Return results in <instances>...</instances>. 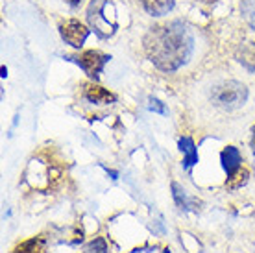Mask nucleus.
<instances>
[{
    "mask_svg": "<svg viewBox=\"0 0 255 253\" xmlns=\"http://www.w3.org/2000/svg\"><path fill=\"white\" fill-rule=\"evenodd\" d=\"M144 52L148 59L163 72H174L189 61L194 39L187 26L179 20L153 26L144 35Z\"/></svg>",
    "mask_w": 255,
    "mask_h": 253,
    "instance_id": "1",
    "label": "nucleus"
},
{
    "mask_svg": "<svg viewBox=\"0 0 255 253\" xmlns=\"http://www.w3.org/2000/svg\"><path fill=\"white\" fill-rule=\"evenodd\" d=\"M248 100V89L235 80H222L213 83L207 93V104L217 111L233 113L241 109Z\"/></svg>",
    "mask_w": 255,
    "mask_h": 253,
    "instance_id": "2",
    "label": "nucleus"
},
{
    "mask_svg": "<svg viewBox=\"0 0 255 253\" xmlns=\"http://www.w3.org/2000/svg\"><path fill=\"white\" fill-rule=\"evenodd\" d=\"M108 4V0H91L89 7H87V20H89L91 30L98 35V37H111L115 33V22H109V19L104 15V7Z\"/></svg>",
    "mask_w": 255,
    "mask_h": 253,
    "instance_id": "3",
    "label": "nucleus"
},
{
    "mask_svg": "<svg viewBox=\"0 0 255 253\" xmlns=\"http://www.w3.org/2000/svg\"><path fill=\"white\" fill-rule=\"evenodd\" d=\"M69 59H72L74 63L80 65V67L85 70V74L96 82L98 76H100V72H102V69L106 67V63H108L111 57H109L108 54L98 52V50H85V52H82V54L70 56Z\"/></svg>",
    "mask_w": 255,
    "mask_h": 253,
    "instance_id": "4",
    "label": "nucleus"
},
{
    "mask_svg": "<svg viewBox=\"0 0 255 253\" xmlns=\"http://www.w3.org/2000/svg\"><path fill=\"white\" fill-rule=\"evenodd\" d=\"M89 32V28L76 19H69L59 24V33H61L63 41L70 46H74V48H82Z\"/></svg>",
    "mask_w": 255,
    "mask_h": 253,
    "instance_id": "5",
    "label": "nucleus"
},
{
    "mask_svg": "<svg viewBox=\"0 0 255 253\" xmlns=\"http://www.w3.org/2000/svg\"><path fill=\"white\" fill-rule=\"evenodd\" d=\"M83 96L91 102V104H98V106H109L117 100L113 93H109L108 89L100 87L96 83H83Z\"/></svg>",
    "mask_w": 255,
    "mask_h": 253,
    "instance_id": "6",
    "label": "nucleus"
},
{
    "mask_svg": "<svg viewBox=\"0 0 255 253\" xmlns=\"http://www.w3.org/2000/svg\"><path fill=\"white\" fill-rule=\"evenodd\" d=\"M220 161H222V166H224V170H226V174L231 176V174H235V172L241 168L243 157H241L239 148H235V146H226L222 150V153H220Z\"/></svg>",
    "mask_w": 255,
    "mask_h": 253,
    "instance_id": "7",
    "label": "nucleus"
},
{
    "mask_svg": "<svg viewBox=\"0 0 255 253\" xmlns=\"http://www.w3.org/2000/svg\"><path fill=\"white\" fill-rule=\"evenodd\" d=\"M237 61L244 65L248 70L255 72V44L254 43H244L237 48Z\"/></svg>",
    "mask_w": 255,
    "mask_h": 253,
    "instance_id": "8",
    "label": "nucleus"
},
{
    "mask_svg": "<svg viewBox=\"0 0 255 253\" xmlns=\"http://www.w3.org/2000/svg\"><path fill=\"white\" fill-rule=\"evenodd\" d=\"M179 150L185 155V159H183V166L185 168H192V166L196 165L198 152H196V146H194V140L191 137H181L179 139Z\"/></svg>",
    "mask_w": 255,
    "mask_h": 253,
    "instance_id": "9",
    "label": "nucleus"
},
{
    "mask_svg": "<svg viewBox=\"0 0 255 253\" xmlns=\"http://www.w3.org/2000/svg\"><path fill=\"white\" fill-rule=\"evenodd\" d=\"M142 6L153 17H163L174 7V0H140Z\"/></svg>",
    "mask_w": 255,
    "mask_h": 253,
    "instance_id": "10",
    "label": "nucleus"
},
{
    "mask_svg": "<svg viewBox=\"0 0 255 253\" xmlns=\"http://www.w3.org/2000/svg\"><path fill=\"white\" fill-rule=\"evenodd\" d=\"M13 253H48L46 250V241L41 237H33L30 241L20 242L19 246L13 250Z\"/></svg>",
    "mask_w": 255,
    "mask_h": 253,
    "instance_id": "11",
    "label": "nucleus"
},
{
    "mask_svg": "<svg viewBox=\"0 0 255 253\" xmlns=\"http://www.w3.org/2000/svg\"><path fill=\"white\" fill-rule=\"evenodd\" d=\"M248 177H250V172L246 168H239L235 174H231L228 176V181H226V189L228 190H237L244 187V185L248 183Z\"/></svg>",
    "mask_w": 255,
    "mask_h": 253,
    "instance_id": "12",
    "label": "nucleus"
},
{
    "mask_svg": "<svg viewBox=\"0 0 255 253\" xmlns=\"http://www.w3.org/2000/svg\"><path fill=\"white\" fill-rule=\"evenodd\" d=\"M172 194H174V200H176V203H178L179 207L183 211H189L191 209V205H192V202L187 198V194H185V190L181 189L178 183H172Z\"/></svg>",
    "mask_w": 255,
    "mask_h": 253,
    "instance_id": "13",
    "label": "nucleus"
},
{
    "mask_svg": "<svg viewBox=\"0 0 255 253\" xmlns=\"http://www.w3.org/2000/svg\"><path fill=\"white\" fill-rule=\"evenodd\" d=\"M241 11H243L244 20L255 30V0H243Z\"/></svg>",
    "mask_w": 255,
    "mask_h": 253,
    "instance_id": "14",
    "label": "nucleus"
},
{
    "mask_svg": "<svg viewBox=\"0 0 255 253\" xmlns=\"http://www.w3.org/2000/svg\"><path fill=\"white\" fill-rule=\"evenodd\" d=\"M82 253H108V244H106L104 239L98 237V239H95V241H91Z\"/></svg>",
    "mask_w": 255,
    "mask_h": 253,
    "instance_id": "15",
    "label": "nucleus"
},
{
    "mask_svg": "<svg viewBox=\"0 0 255 253\" xmlns=\"http://www.w3.org/2000/svg\"><path fill=\"white\" fill-rule=\"evenodd\" d=\"M148 108H150V111H157V113H161V115L166 113V108L157 100V98H150V106H148Z\"/></svg>",
    "mask_w": 255,
    "mask_h": 253,
    "instance_id": "16",
    "label": "nucleus"
},
{
    "mask_svg": "<svg viewBox=\"0 0 255 253\" xmlns=\"http://www.w3.org/2000/svg\"><path fill=\"white\" fill-rule=\"evenodd\" d=\"M70 7H80L83 4V0H65Z\"/></svg>",
    "mask_w": 255,
    "mask_h": 253,
    "instance_id": "17",
    "label": "nucleus"
},
{
    "mask_svg": "<svg viewBox=\"0 0 255 253\" xmlns=\"http://www.w3.org/2000/svg\"><path fill=\"white\" fill-rule=\"evenodd\" d=\"M252 152L255 155V126H254V131H252Z\"/></svg>",
    "mask_w": 255,
    "mask_h": 253,
    "instance_id": "18",
    "label": "nucleus"
},
{
    "mask_svg": "<svg viewBox=\"0 0 255 253\" xmlns=\"http://www.w3.org/2000/svg\"><path fill=\"white\" fill-rule=\"evenodd\" d=\"M202 2H205V4H213V2H217V0H202Z\"/></svg>",
    "mask_w": 255,
    "mask_h": 253,
    "instance_id": "19",
    "label": "nucleus"
}]
</instances>
